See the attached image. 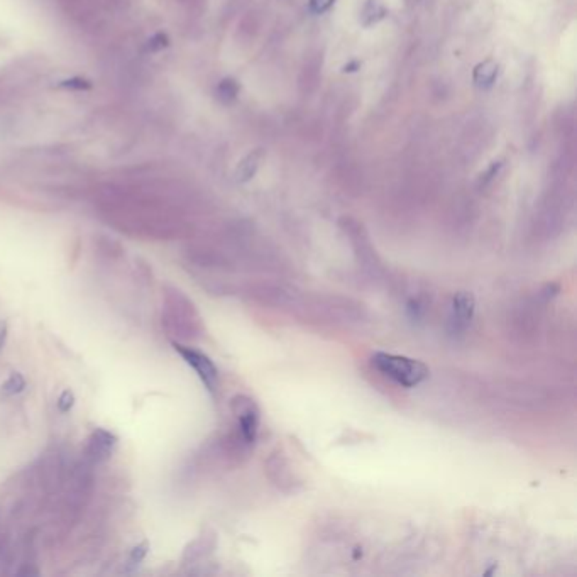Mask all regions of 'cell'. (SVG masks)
Returning <instances> with one entry per match:
<instances>
[{
  "label": "cell",
  "instance_id": "1",
  "mask_svg": "<svg viewBox=\"0 0 577 577\" xmlns=\"http://www.w3.org/2000/svg\"><path fill=\"white\" fill-rule=\"evenodd\" d=\"M371 363L376 371H379L396 385L405 386V388H415V386L422 385L425 379H429L430 376V370L427 367V364L407 356L376 352Z\"/></svg>",
  "mask_w": 577,
  "mask_h": 577
},
{
  "label": "cell",
  "instance_id": "2",
  "mask_svg": "<svg viewBox=\"0 0 577 577\" xmlns=\"http://www.w3.org/2000/svg\"><path fill=\"white\" fill-rule=\"evenodd\" d=\"M231 408L239 422L240 435L246 444H253L259 432V422H261V411L254 400H251L246 394H237L232 398Z\"/></svg>",
  "mask_w": 577,
  "mask_h": 577
},
{
  "label": "cell",
  "instance_id": "3",
  "mask_svg": "<svg viewBox=\"0 0 577 577\" xmlns=\"http://www.w3.org/2000/svg\"><path fill=\"white\" fill-rule=\"evenodd\" d=\"M174 350L183 357L188 366L193 367V371L199 374V378L202 379V383L205 385L208 392L215 394L218 388V371L217 367H215V364L212 363L210 357L205 356L203 352H200V350L192 349V347L178 344H174Z\"/></svg>",
  "mask_w": 577,
  "mask_h": 577
},
{
  "label": "cell",
  "instance_id": "4",
  "mask_svg": "<svg viewBox=\"0 0 577 577\" xmlns=\"http://www.w3.org/2000/svg\"><path fill=\"white\" fill-rule=\"evenodd\" d=\"M476 310V300L469 291H459L452 300L451 327L454 332H462L471 324Z\"/></svg>",
  "mask_w": 577,
  "mask_h": 577
},
{
  "label": "cell",
  "instance_id": "5",
  "mask_svg": "<svg viewBox=\"0 0 577 577\" xmlns=\"http://www.w3.org/2000/svg\"><path fill=\"white\" fill-rule=\"evenodd\" d=\"M117 444V437L114 433L107 432L104 429H97L93 432L92 440H90V451L97 459H109Z\"/></svg>",
  "mask_w": 577,
  "mask_h": 577
},
{
  "label": "cell",
  "instance_id": "6",
  "mask_svg": "<svg viewBox=\"0 0 577 577\" xmlns=\"http://www.w3.org/2000/svg\"><path fill=\"white\" fill-rule=\"evenodd\" d=\"M496 75H498V67L491 60H488L484 63L477 65L476 69H474V82L479 87H489L495 82Z\"/></svg>",
  "mask_w": 577,
  "mask_h": 577
},
{
  "label": "cell",
  "instance_id": "7",
  "mask_svg": "<svg viewBox=\"0 0 577 577\" xmlns=\"http://www.w3.org/2000/svg\"><path fill=\"white\" fill-rule=\"evenodd\" d=\"M24 388H25V379L23 378V374H19V372H12V374L9 376V379H7V381L2 385L0 393H2L3 396H12V394L23 392Z\"/></svg>",
  "mask_w": 577,
  "mask_h": 577
},
{
  "label": "cell",
  "instance_id": "8",
  "mask_svg": "<svg viewBox=\"0 0 577 577\" xmlns=\"http://www.w3.org/2000/svg\"><path fill=\"white\" fill-rule=\"evenodd\" d=\"M73 403H75V394H73V392H69V389H65V392L61 393L60 400H58V408H60L63 414H67V411H69V408L73 407Z\"/></svg>",
  "mask_w": 577,
  "mask_h": 577
},
{
  "label": "cell",
  "instance_id": "9",
  "mask_svg": "<svg viewBox=\"0 0 577 577\" xmlns=\"http://www.w3.org/2000/svg\"><path fill=\"white\" fill-rule=\"evenodd\" d=\"M334 3V0H310V9L315 14H324Z\"/></svg>",
  "mask_w": 577,
  "mask_h": 577
},
{
  "label": "cell",
  "instance_id": "10",
  "mask_svg": "<svg viewBox=\"0 0 577 577\" xmlns=\"http://www.w3.org/2000/svg\"><path fill=\"white\" fill-rule=\"evenodd\" d=\"M146 554H148V543H141V545L134 547L133 554H131V561L133 562H141L142 558L146 557Z\"/></svg>",
  "mask_w": 577,
  "mask_h": 577
},
{
  "label": "cell",
  "instance_id": "11",
  "mask_svg": "<svg viewBox=\"0 0 577 577\" xmlns=\"http://www.w3.org/2000/svg\"><path fill=\"white\" fill-rule=\"evenodd\" d=\"M5 332H7L5 322H0V347H2L3 341H5Z\"/></svg>",
  "mask_w": 577,
  "mask_h": 577
}]
</instances>
